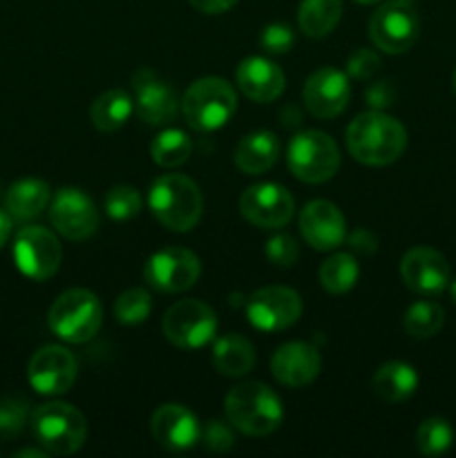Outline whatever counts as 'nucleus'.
<instances>
[{
  "label": "nucleus",
  "instance_id": "obj_1",
  "mask_svg": "<svg viewBox=\"0 0 456 458\" xmlns=\"http://www.w3.org/2000/svg\"><path fill=\"white\" fill-rule=\"evenodd\" d=\"M349 155L365 165H389L407 148V130L393 116L380 110L358 114L347 128Z\"/></svg>",
  "mask_w": 456,
  "mask_h": 458
},
{
  "label": "nucleus",
  "instance_id": "obj_2",
  "mask_svg": "<svg viewBox=\"0 0 456 458\" xmlns=\"http://www.w3.org/2000/svg\"><path fill=\"white\" fill-rule=\"evenodd\" d=\"M148 206L164 228L173 233H188L204 215V197L199 186L186 174H164L148 192Z\"/></svg>",
  "mask_w": 456,
  "mask_h": 458
},
{
  "label": "nucleus",
  "instance_id": "obj_3",
  "mask_svg": "<svg viewBox=\"0 0 456 458\" xmlns=\"http://www.w3.org/2000/svg\"><path fill=\"white\" fill-rule=\"evenodd\" d=\"M228 423L246 437H268L280 428L284 407L280 396L264 383L235 385L224 398Z\"/></svg>",
  "mask_w": 456,
  "mask_h": 458
},
{
  "label": "nucleus",
  "instance_id": "obj_4",
  "mask_svg": "<svg viewBox=\"0 0 456 458\" xmlns=\"http://www.w3.org/2000/svg\"><path fill=\"white\" fill-rule=\"evenodd\" d=\"M237 110V94L228 81L204 76L195 81L182 97V114L197 132H215L232 119Z\"/></svg>",
  "mask_w": 456,
  "mask_h": 458
},
{
  "label": "nucleus",
  "instance_id": "obj_5",
  "mask_svg": "<svg viewBox=\"0 0 456 458\" xmlns=\"http://www.w3.org/2000/svg\"><path fill=\"white\" fill-rule=\"evenodd\" d=\"M31 434L47 454L70 456L88 438V420L67 403H45L31 411Z\"/></svg>",
  "mask_w": 456,
  "mask_h": 458
},
{
  "label": "nucleus",
  "instance_id": "obj_6",
  "mask_svg": "<svg viewBox=\"0 0 456 458\" xmlns=\"http://www.w3.org/2000/svg\"><path fill=\"white\" fill-rule=\"evenodd\" d=\"M47 325L52 334L65 343L83 344L101 331L103 307L92 291L70 289L54 300Z\"/></svg>",
  "mask_w": 456,
  "mask_h": 458
},
{
  "label": "nucleus",
  "instance_id": "obj_7",
  "mask_svg": "<svg viewBox=\"0 0 456 458\" xmlns=\"http://www.w3.org/2000/svg\"><path fill=\"white\" fill-rule=\"evenodd\" d=\"M286 164L300 182L325 183L340 168L338 143L320 130H304L291 139Z\"/></svg>",
  "mask_w": 456,
  "mask_h": 458
},
{
  "label": "nucleus",
  "instance_id": "obj_8",
  "mask_svg": "<svg viewBox=\"0 0 456 458\" xmlns=\"http://www.w3.org/2000/svg\"><path fill=\"white\" fill-rule=\"evenodd\" d=\"M164 334L174 347L183 352H195L215 340L217 316L201 300H179L165 311Z\"/></svg>",
  "mask_w": 456,
  "mask_h": 458
},
{
  "label": "nucleus",
  "instance_id": "obj_9",
  "mask_svg": "<svg viewBox=\"0 0 456 458\" xmlns=\"http://www.w3.org/2000/svg\"><path fill=\"white\" fill-rule=\"evenodd\" d=\"M420 34V21L414 4L389 0L380 4L369 21V38L387 54H405Z\"/></svg>",
  "mask_w": 456,
  "mask_h": 458
},
{
  "label": "nucleus",
  "instance_id": "obj_10",
  "mask_svg": "<svg viewBox=\"0 0 456 458\" xmlns=\"http://www.w3.org/2000/svg\"><path fill=\"white\" fill-rule=\"evenodd\" d=\"M63 259V246L52 231L43 226H25L13 240V262L18 271L34 282L56 276Z\"/></svg>",
  "mask_w": 456,
  "mask_h": 458
},
{
  "label": "nucleus",
  "instance_id": "obj_11",
  "mask_svg": "<svg viewBox=\"0 0 456 458\" xmlns=\"http://www.w3.org/2000/svg\"><path fill=\"white\" fill-rule=\"evenodd\" d=\"M199 276V258L182 246H168V249L156 250L143 267V280L159 293H183L197 284Z\"/></svg>",
  "mask_w": 456,
  "mask_h": 458
},
{
  "label": "nucleus",
  "instance_id": "obj_12",
  "mask_svg": "<svg viewBox=\"0 0 456 458\" xmlns=\"http://www.w3.org/2000/svg\"><path fill=\"white\" fill-rule=\"evenodd\" d=\"M49 222L61 237L83 242L98 231V208L79 188H61L49 201Z\"/></svg>",
  "mask_w": 456,
  "mask_h": 458
},
{
  "label": "nucleus",
  "instance_id": "obj_13",
  "mask_svg": "<svg viewBox=\"0 0 456 458\" xmlns=\"http://www.w3.org/2000/svg\"><path fill=\"white\" fill-rule=\"evenodd\" d=\"M302 316V298L289 286H264L250 293L246 318L250 325L266 334L293 327Z\"/></svg>",
  "mask_w": 456,
  "mask_h": 458
},
{
  "label": "nucleus",
  "instance_id": "obj_14",
  "mask_svg": "<svg viewBox=\"0 0 456 458\" xmlns=\"http://www.w3.org/2000/svg\"><path fill=\"white\" fill-rule=\"evenodd\" d=\"M79 376V360L61 344H45L31 356L27 365V380L34 392L43 396H61L74 387Z\"/></svg>",
  "mask_w": 456,
  "mask_h": 458
},
{
  "label": "nucleus",
  "instance_id": "obj_15",
  "mask_svg": "<svg viewBox=\"0 0 456 458\" xmlns=\"http://www.w3.org/2000/svg\"><path fill=\"white\" fill-rule=\"evenodd\" d=\"M240 213L253 226L275 231L293 219L295 201L293 195L280 183H255L241 192Z\"/></svg>",
  "mask_w": 456,
  "mask_h": 458
},
{
  "label": "nucleus",
  "instance_id": "obj_16",
  "mask_svg": "<svg viewBox=\"0 0 456 458\" xmlns=\"http://www.w3.org/2000/svg\"><path fill=\"white\" fill-rule=\"evenodd\" d=\"M304 106L316 119L329 121L342 114L351 98L349 76L335 67H320L304 83Z\"/></svg>",
  "mask_w": 456,
  "mask_h": 458
},
{
  "label": "nucleus",
  "instance_id": "obj_17",
  "mask_svg": "<svg viewBox=\"0 0 456 458\" xmlns=\"http://www.w3.org/2000/svg\"><path fill=\"white\" fill-rule=\"evenodd\" d=\"M401 276L407 289L432 298L450 286V264L438 250L429 246H416L402 255Z\"/></svg>",
  "mask_w": 456,
  "mask_h": 458
},
{
  "label": "nucleus",
  "instance_id": "obj_18",
  "mask_svg": "<svg viewBox=\"0 0 456 458\" xmlns=\"http://www.w3.org/2000/svg\"><path fill=\"white\" fill-rule=\"evenodd\" d=\"M134 107L139 119L148 125H165L177 116L182 107L177 89L165 81L156 79L150 70H141L134 74Z\"/></svg>",
  "mask_w": 456,
  "mask_h": 458
},
{
  "label": "nucleus",
  "instance_id": "obj_19",
  "mask_svg": "<svg viewBox=\"0 0 456 458\" xmlns=\"http://www.w3.org/2000/svg\"><path fill=\"white\" fill-rule=\"evenodd\" d=\"M152 438L165 452H188L199 443L201 425L188 407L165 403L152 414Z\"/></svg>",
  "mask_w": 456,
  "mask_h": 458
},
{
  "label": "nucleus",
  "instance_id": "obj_20",
  "mask_svg": "<svg viewBox=\"0 0 456 458\" xmlns=\"http://www.w3.org/2000/svg\"><path fill=\"white\" fill-rule=\"evenodd\" d=\"M300 233L316 250H334L347 242V222L335 204L313 199L300 213Z\"/></svg>",
  "mask_w": 456,
  "mask_h": 458
},
{
  "label": "nucleus",
  "instance_id": "obj_21",
  "mask_svg": "<svg viewBox=\"0 0 456 458\" xmlns=\"http://www.w3.org/2000/svg\"><path fill=\"white\" fill-rule=\"evenodd\" d=\"M322 367L320 352L313 344L293 340L275 349L271 358V371L275 380L284 387L300 389L311 385L317 378Z\"/></svg>",
  "mask_w": 456,
  "mask_h": 458
},
{
  "label": "nucleus",
  "instance_id": "obj_22",
  "mask_svg": "<svg viewBox=\"0 0 456 458\" xmlns=\"http://www.w3.org/2000/svg\"><path fill=\"white\" fill-rule=\"evenodd\" d=\"M237 85L250 101L271 103L284 92L286 76L277 63L264 56H249L237 67Z\"/></svg>",
  "mask_w": 456,
  "mask_h": 458
},
{
  "label": "nucleus",
  "instance_id": "obj_23",
  "mask_svg": "<svg viewBox=\"0 0 456 458\" xmlns=\"http://www.w3.org/2000/svg\"><path fill=\"white\" fill-rule=\"evenodd\" d=\"M277 159H280V139L268 130L249 134L235 148V165L244 174L268 173Z\"/></svg>",
  "mask_w": 456,
  "mask_h": 458
},
{
  "label": "nucleus",
  "instance_id": "obj_24",
  "mask_svg": "<svg viewBox=\"0 0 456 458\" xmlns=\"http://www.w3.org/2000/svg\"><path fill=\"white\" fill-rule=\"evenodd\" d=\"M371 387L374 394L384 403H405L411 398L418 389V374L411 365L401 360H389L376 369L374 378H371Z\"/></svg>",
  "mask_w": 456,
  "mask_h": 458
},
{
  "label": "nucleus",
  "instance_id": "obj_25",
  "mask_svg": "<svg viewBox=\"0 0 456 458\" xmlns=\"http://www.w3.org/2000/svg\"><path fill=\"white\" fill-rule=\"evenodd\" d=\"M210 360H213L217 374L228 376V378H240V376L253 371L258 356H255V347L250 344V340H246L240 334H226L215 340Z\"/></svg>",
  "mask_w": 456,
  "mask_h": 458
},
{
  "label": "nucleus",
  "instance_id": "obj_26",
  "mask_svg": "<svg viewBox=\"0 0 456 458\" xmlns=\"http://www.w3.org/2000/svg\"><path fill=\"white\" fill-rule=\"evenodd\" d=\"M52 201V188L43 179H21L12 183L4 195V210L18 222H30L38 217Z\"/></svg>",
  "mask_w": 456,
  "mask_h": 458
},
{
  "label": "nucleus",
  "instance_id": "obj_27",
  "mask_svg": "<svg viewBox=\"0 0 456 458\" xmlns=\"http://www.w3.org/2000/svg\"><path fill=\"white\" fill-rule=\"evenodd\" d=\"M132 112L134 98L128 92H123V89H107L92 103L89 116H92V123L97 130H101V132H116V130H121L128 123Z\"/></svg>",
  "mask_w": 456,
  "mask_h": 458
},
{
  "label": "nucleus",
  "instance_id": "obj_28",
  "mask_svg": "<svg viewBox=\"0 0 456 458\" xmlns=\"http://www.w3.org/2000/svg\"><path fill=\"white\" fill-rule=\"evenodd\" d=\"M342 16V0H302L298 22L308 38H325L338 27Z\"/></svg>",
  "mask_w": 456,
  "mask_h": 458
},
{
  "label": "nucleus",
  "instance_id": "obj_29",
  "mask_svg": "<svg viewBox=\"0 0 456 458\" xmlns=\"http://www.w3.org/2000/svg\"><path fill=\"white\" fill-rule=\"evenodd\" d=\"M358 276H360V267H358L356 258L349 253H335L322 262L317 277L326 293L342 295L356 286Z\"/></svg>",
  "mask_w": 456,
  "mask_h": 458
},
{
  "label": "nucleus",
  "instance_id": "obj_30",
  "mask_svg": "<svg viewBox=\"0 0 456 458\" xmlns=\"http://www.w3.org/2000/svg\"><path fill=\"white\" fill-rule=\"evenodd\" d=\"M152 161L161 168H179L186 164L192 155V141L183 130L170 128L155 137L150 146Z\"/></svg>",
  "mask_w": 456,
  "mask_h": 458
},
{
  "label": "nucleus",
  "instance_id": "obj_31",
  "mask_svg": "<svg viewBox=\"0 0 456 458\" xmlns=\"http://www.w3.org/2000/svg\"><path fill=\"white\" fill-rule=\"evenodd\" d=\"M405 331L411 338H432L445 325V311L443 307H438L436 302H429V300H418V302L411 304L405 311Z\"/></svg>",
  "mask_w": 456,
  "mask_h": 458
},
{
  "label": "nucleus",
  "instance_id": "obj_32",
  "mask_svg": "<svg viewBox=\"0 0 456 458\" xmlns=\"http://www.w3.org/2000/svg\"><path fill=\"white\" fill-rule=\"evenodd\" d=\"M452 443H454V429H452L450 420L441 419V416L423 420L420 428L416 429V447L425 456L445 454Z\"/></svg>",
  "mask_w": 456,
  "mask_h": 458
},
{
  "label": "nucleus",
  "instance_id": "obj_33",
  "mask_svg": "<svg viewBox=\"0 0 456 458\" xmlns=\"http://www.w3.org/2000/svg\"><path fill=\"white\" fill-rule=\"evenodd\" d=\"M152 311V298L146 289H128L116 298L114 316L121 325L146 322Z\"/></svg>",
  "mask_w": 456,
  "mask_h": 458
},
{
  "label": "nucleus",
  "instance_id": "obj_34",
  "mask_svg": "<svg viewBox=\"0 0 456 458\" xmlns=\"http://www.w3.org/2000/svg\"><path fill=\"white\" fill-rule=\"evenodd\" d=\"M106 213L114 222H128V219L137 217L141 213V195L137 188L128 186V183L112 186L106 195Z\"/></svg>",
  "mask_w": 456,
  "mask_h": 458
},
{
  "label": "nucleus",
  "instance_id": "obj_35",
  "mask_svg": "<svg viewBox=\"0 0 456 458\" xmlns=\"http://www.w3.org/2000/svg\"><path fill=\"white\" fill-rule=\"evenodd\" d=\"M27 425V403L21 398L0 401V443L21 437Z\"/></svg>",
  "mask_w": 456,
  "mask_h": 458
},
{
  "label": "nucleus",
  "instance_id": "obj_36",
  "mask_svg": "<svg viewBox=\"0 0 456 458\" xmlns=\"http://www.w3.org/2000/svg\"><path fill=\"white\" fill-rule=\"evenodd\" d=\"M199 441L208 452H217V454H222V452H228L232 445H235V432H232L231 423L215 419L201 428Z\"/></svg>",
  "mask_w": 456,
  "mask_h": 458
},
{
  "label": "nucleus",
  "instance_id": "obj_37",
  "mask_svg": "<svg viewBox=\"0 0 456 458\" xmlns=\"http://www.w3.org/2000/svg\"><path fill=\"white\" fill-rule=\"evenodd\" d=\"M264 253H266L268 262L271 264L289 268L298 262L300 249H298V242H295L293 237L286 235V233H280V235H273L271 240L266 242Z\"/></svg>",
  "mask_w": 456,
  "mask_h": 458
},
{
  "label": "nucleus",
  "instance_id": "obj_38",
  "mask_svg": "<svg viewBox=\"0 0 456 458\" xmlns=\"http://www.w3.org/2000/svg\"><path fill=\"white\" fill-rule=\"evenodd\" d=\"M295 43V34L286 22H271L259 34V45L268 54H286L291 52Z\"/></svg>",
  "mask_w": 456,
  "mask_h": 458
},
{
  "label": "nucleus",
  "instance_id": "obj_39",
  "mask_svg": "<svg viewBox=\"0 0 456 458\" xmlns=\"http://www.w3.org/2000/svg\"><path fill=\"white\" fill-rule=\"evenodd\" d=\"M378 70H380V58L374 49H367V47L356 49L347 61L349 76H353V79L358 81H369Z\"/></svg>",
  "mask_w": 456,
  "mask_h": 458
},
{
  "label": "nucleus",
  "instance_id": "obj_40",
  "mask_svg": "<svg viewBox=\"0 0 456 458\" xmlns=\"http://www.w3.org/2000/svg\"><path fill=\"white\" fill-rule=\"evenodd\" d=\"M365 98L367 106H369L371 110L383 112L384 107H389L396 101V89H393V85L389 83V81H376V83H371L369 88H367Z\"/></svg>",
  "mask_w": 456,
  "mask_h": 458
},
{
  "label": "nucleus",
  "instance_id": "obj_41",
  "mask_svg": "<svg viewBox=\"0 0 456 458\" xmlns=\"http://www.w3.org/2000/svg\"><path fill=\"white\" fill-rule=\"evenodd\" d=\"M349 240V246H351L356 253L360 255H374L376 250H378V240H376V235H371L367 228H358V231H353V235L347 237Z\"/></svg>",
  "mask_w": 456,
  "mask_h": 458
},
{
  "label": "nucleus",
  "instance_id": "obj_42",
  "mask_svg": "<svg viewBox=\"0 0 456 458\" xmlns=\"http://www.w3.org/2000/svg\"><path fill=\"white\" fill-rule=\"evenodd\" d=\"M197 12L210 13V16H217V13L228 12V9L235 7L240 0H188Z\"/></svg>",
  "mask_w": 456,
  "mask_h": 458
},
{
  "label": "nucleus",
  "instance_id": "obj_43",
  "mask_svg": "<svg viewBox=\"0 0 456 458\" xmlns=\"http://www.w3.org/2000/svg\"><path fill=\"white\" fill-rule=\"evenodd\" d=\"M12 228H13V217L7 213V210L0 208V249L7 244L9 235H12Z\"/></svg>",
  "mask_w": 456,
  "mask_h": 458
},
{
  "label": "nucleus",
  "instance_id": "obj_44",
  "mask_svg": "<svg viewBox=\"0 0 456 458\" xmlns=\"http://www.w3.org/2000/svg\"><path fill=\"white\" fill-rule=\"evenodd\" d=\"M16 456H18V458H22V456L45 458V456H47V452H45V450H21V452H16Z\"/></svg>",
  "mask_w": 456,
  "mask_h": 458
},
{
  "label": "nucleus",
  "instance_id": "obj_45",
  "mask_svg": "<svg viewBox=\"0 0 456 458\" xmlns=\"http://www.w3.org/2000/svg\"><path fill=\"white\" fill-rule=\"evenodd\" d=\"M450 293H452V300L456 302V280L450 282Z\"/></svg>",
  "mask_w": 456,
  "mask_h": 458
},
{
  "label": "nucleus",
  "instance_id": "obj_46",
  "mask_svg": "<svg viewBox=\"0 0 456 458\" xmlns=\"http://www.w3.org/2000/svg\"><path fill=\"white\" fill-rule=\"evenodd\" d=\"M356 3H360V4H374V3H380V0H356Z\"/></svg>",
  "mask_w": 456,
  "mask_h": 458
},
{
  "label": "nucleus",
  "instance_id": "obj_47",
  "mask_svg": "<svg viewBox=\"0 0 456 458\" xmlns=\"http://www.w3.org/2000/svg\"><path fill=\"white\" fill-rule=\"evenodd\" d=\"M454 92H456V70H454Z\"/></svg>",
  "mask_w": 456,
  "mask_h": 458
}]
</instances>
